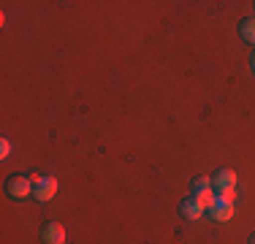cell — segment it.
<instances>
[{
	"label": "cell",
	"instance_id": "7a4b0ae2",
	"mask_svg": "<svg viewBox=\"0 0 255 244\" xmlns=\"http://www.w3.org/2000/svg\"><path fill=\"white\" fill-rule=\"evenodd\" d=\"M5 193H8L11 198H27V195H33V179H30V176H22V174L8 176Z\"/></svg>",
	"mask_w": 255,
	"mask_h": 244
},
{
	"label": "cell",
	"instance_id": "8992f818",
	"mask_svg": "<svg viewBox=\"0 0 255 244\" xmlns=\"http://www.w3.org/2000/svg\"><path fill=\"white\" fill-rule=\"evenodd\" d=\"M179 215L185 217V220H198V217L204 215V206L198 204V201L193 198V195H187V198L179 204Z\"/></svg>",
	"mask_w": 255,
	"mask_h": 244
},
{
	"label": "cell",
	"instance_id": "3957f363",
	"mask_svg": "<svg viewBox=\"0 0 255 244\" xmlns=\"http://www.w3.org/2000/svg\"><path fill=\"white\" fill-rule=\"evenodd\" d=\"M212 190H217V195L236 193V174L231 168H220L212 174Z\"/></svg>",
	"mask_w": 255,
	"mask_h": 244
},
{
	"label": "cell",
	"instance_id": "52a82bcc",
	"mask_svg": "<svg viewBox=\"0 0 255 244\" xmlns=\"http://www.w3.org/2000/svg\"><path fill=\"white\" fill-rule=\"evenodd\" d=\"M239 33H242V38H245L247 44L255 46V16H250V19H245L239 24Z\"/></svg>",
	"mask_w": 255,
	"mask_h": 244
},
{
	"label": "cell",
	"instance_id": "30bf717a",
	"mask_svg": "<svg viewBox=\"0 0 255 244\" xmlns=\"http://www.w3.org/2000/svg\"><path fill=\"white\" fill-rule=\"evenodd\" d=\"M250 65H253V71H255V52H253V57H250Z\"/></svg>",
	"mask_w": 255,
	"mask_h": 244
},
{
	"label": "cell",
	"instance_id": "277c9868",
	"mask_svg": "<svg viewBox=\"0 0 255 244\" xmlns=\"http://www.w3.org/2000/svg\"><path fill=\"white\" fill-rule=\"evenodd\" d=\"M209 215H212V220H215V223H228V220L234 217V201L217 195L215 204L209 206Z\"/></svg>",
	"mask_w": 255,
	"mask_h": 244
},
{
	"label": "cell",
	"instance_id": "6da1fadb",
	"mask_svg": "<svg viewBox=\"0 0 255 244\" xmlns=\"http://www.w3.org/2000/svg\"><path fill=\"white\" fill-rule=\"evenodd\" d=\"M33 179V198L35 201H52L54 195H57V179L54 176H30Z\"/></svg>",
	"mask_w": 255,
	"mask_h": 244
},
{
	"label": "cell",
	"instance_id": "8fae6325",
	"mask_svg": "<svg viewBox=\"0 0 255 244\" xmlns=\"http://www.w3.org/2000/svg\"><path fill=\"white\" fill-rule=\"evenodd\" d=\"M250 244H255V234H253V236H250Z\"/></svg>",
	"mask_w": 255,
	"mask_h": 244
},
{
	"label": "cell",
	"instance_id": "9c48e42d",
	"mask_svg": "<svg viewBox=\"0 0 255 244\" xmlns=\"http://www.w3.org/2000/svg\"><path fill=\"white\" fill-rule=\"evenodd\" d=\"M8 155H11V141H8V138H3V141H0V157L8 160Z\"/></svg>",
	"mask_w": 255,
	"mask_h": 244
},
{
	"label": "cell",
	"instance_id": "ba28073f",
	"mask_svg": "<svg viewBox=\"0 0 255 244\" xmlns=\"http://www.w3.org/2000/svg\"><path fill=\"white\" fill-rule=\"evenodd\" d=\"M206 190H212V176H196L193 179V195L206 193Z\"/></svg>",
	"mask_w": 255,
	"mask_h": 244
},
{
	"label": "cell",
	"instance_id": "5b68a950",
	"mask_svg": "<svg viewBox=\"0 0 255 244\" xmlns=\"http://www.w3.org/2000/svg\"><path fill=\"white\" fill-rule=\"evenodd\" d=\"M41 239L44 244H65V228L60 223H46L41 228Z\"/></svg>",
	"mask_w": 255,
	"mask_h": 244
}]
</instances>
